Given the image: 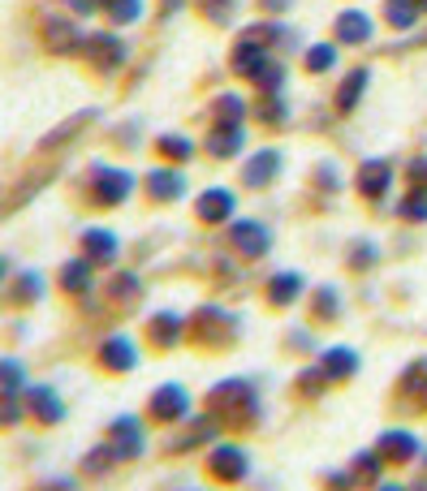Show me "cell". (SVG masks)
<instances>
[{
	"instance_id": "cell-1",
	"label": "cell",
	"mask_w": 427,
	"mask_h": 491,
	"mask_svg": "<svg viewBox=\"0 0 427 491\" xmlns=\"http://www.w3.org/2000/svg\"><path fill=\"white\" fill-rule=\"evenodd\" d=\"M337 27H341V39H350V43H362V39H367V18H362V13H345Z\"/></svg>"
},
{
	"instance_id": "cell-2",
	"label": "cell",
	"mask_w": 427,
	"mask_h": 491,
	"mask_svg": "<svg viewBox=\"0 0 427 491\" xmlns=\"http://www.w3.org/2000/svg\"><path fill=\"white\" fill-rule=\"evenodd\" d=\"M362 82H367V73H350V82H345V87H341V108H354V104H359V91H362Z\"/></svg>"
},
{
	"instance_id": "cell-3",
	"label": "cell",
	"mask_w": 427,
	"mask_h": 491,
	"mask_svg": "<svg viewBox=\"0 0 427 491\" xmlns=\"http://www.w3.org/2000/svg\"><path fill=\"white\" fill-rule=\"evenodd\" d=\"M389 18L397 27H410L415 22V0H389Z\"/></svg>"
},
{
	"instance_id": "cell-4",
	"label": "cell",
	"mask_w": 427,
	"mask_h": 491,
	"mask_svg": "<svg viewBox=\"0 0 427 491\" xmlns=\"http://www.w3.org/2000/svg\"><path fill=\"white\" fill-rule=\"evenodd\" d=\"M362 186H367V190H384V186H389V173H384V164H367V173H362Z\"/></svg>"
},
{
	"instance_id": "cell-5",
	"label": "cell",
	"mask_w": 427,
	"mask_h": 491,
	"mask_svg": "<svg viewBox=\"0 0 427 491\" xmlns=\"http://www.w3.org/2000/svg\"><path fill=\"white\" fill-rule=\"evenodd\" d=\"M108 13L117 22H130V18H138V0H108Z\"/></svg>"
},
{
	"instance_id": "cell-6",
	"label": "cell",
	"mask_w": 427,
	"mask_h": 491,
	"mask_svg": "<svg viewBox=\"0 0 427 491\" xmlns=\"http://www.w3.org/2000/svg\"><path fill=\"white\" fill-rule=\"evenodd\" d=\"M229 211V195H207L203 198V216H225Z\"/></svg>"
},
{
	"instance_id": "cell-7",
	"label": "cell",
	"mask_w": 427,
	"mask_h": 491,
	"mask_svg": "<svg viewBox=\"0 0 427 491\" xmlns=\"http://www.w3.org/2000/svg\"><path fill=\"white\" fill-rule=\"evenodd\" d=\"M307 61H311V69H329L332 52H329V48H315V52H311V57H307Z\"/></svg>"
},
{
	"instance_id": "cell-8",
	"label": "cell",
	"mask_w": 427,
	"mask_h": 491,
	"mask_svg": "<svg viewBox=\"0 0 427 491\" xmlns=\"http://www.w3.org/2000/svg\"><path fill=\"white\" fill-rule=\"evenodd\" d=\"M74 4H78V9H91V4H96V0H74Z\"/></svg>"
},
{
	"instance_id": "cell-9",
	"label": "cell",
	"mask_w": 427,
	"mask_h": 491,
	"mask_svg": "<svg viewBox=\"0 0 427 491\" xmlns=\"http://www.w3.org/2000/svg\"><path fill=\"white\" fill-rule=\"evenodd\" d=\"M415 4H427V0H415Z\"/></svg>"
}]
</instances>
